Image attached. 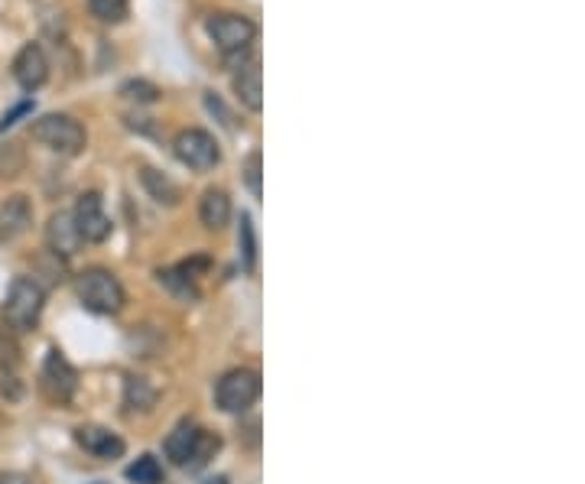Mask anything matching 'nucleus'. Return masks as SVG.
Wrapping results in <instances>:
<instances>
[{"instance_id": "f257e3e1", "label": "nucleus", "mask_w": 585, "mask_h": 484, "mask_svg": "<svg viewBox=\"0 0 585 484\" xmlns=\"http://www.w3.org/2000/svg\"><path fill=\"white\" fill-rule=\"evenodd\" d=\"M75 293H78V303H82L88 312H98V316H111V312L124 306L121 280L104 267H91L85 273H78Z\"/></svg>"}, {"instance_id": "f03ea898", "label": "nucleus", "mask_w": 585, "mask_h": 484, "mask_svg": "<svg viewBox=\"0 0 585 484\" xmlns=\"http://www.w3.org/2000/svg\"><path fill=\"white\" fill-rule=\"evenodd\" d=\"M30 134H33L36 143H43V147H49L52 153H62V156L82 153L85 143H88L85 127L78 124L75 117H69V114H46V117H39Z\"/></svg>"}, {"instance_id": "7ed1b4c3", "label": "nucleus", "mask_w": 585, "mask_h": 484, "mask_svg": "<svg viewBox=\"0 0 585 484\" xmlns=\"http://www.w3.org/2000/svg\"><path fill=\"white\" fill-rule=\"evenodd\" d=\"M43 299H46V293H43V286H39L36 280L17 277V280H13V286H10V293H7V306H4L7 322L17 332L36 329L39 316H43Z\"/></svg>"}, {"instance_id": "20e7f679", "label": "nucleus", "mask_w": 585, "mask_h": 484, "mask_svg": "<svg viewBox=\"0 0 585 484\" xmlns=\"http://www.w3.org/2000/svg\"><path fill=\"white\" fill-rule=\"evenodd\" d=\"M260 397V374L251 368L228 371L215 387V400L225 413H244L247 407H254Z\"/></svg>"}, {"instance_id": "39448f33", "label": "nucleus", "mask_w": 585, "mask_h": 484, "mask_svg": "<svg viewBox=\"0 0 585 484\" xmlns=\"http://www.w3.org/2000/svg\"><path fill=\"white\" fill-rule=\"evenodd\" d=\"M208 36L215 39V46L225 52V56H234V52H244L254 43L257 26L254 20L241 17V13H212L208 17Z\"/></svg>"}, {"instance_id": "423d86ee", "label": "nucleus", "mask_w": 585, "mask_h": 484, "mask_svg": "<svg viewBox=\"0 0 585 484\" xmlns=\"http://www.w3.org/2000/svg\"><path fill=\"white\" fill-rule=\"evenodd\" d=\"M173 150L179 156V163H186L189 169H199V173L218 166V160H221V150H218L215 137L208 134V130H199V127H189V130H182V134H176Z\"/></svg>"}, {"instance_id": "0eeeda50", "label": "nucleus", "mask_w": 585, "mask_h": 484, "mask_svg": "<svg viewBox=\"0 0 585 484\" xmlns=\"http://www.w3.org/2000/svg\"><path fill=\"white\" fill-rule=\"evenodd\" d=\"M72 221L78 234H82V241H91V244H101L111 238V218L104 215V202L98 192H85L78 195L75 202V212H72Z\"/></svg>"}, {"instance_id": "6e6552de", "label": "nucleus", "mask_w": 585, "mask_h": 484, "mask_svg": "<svg viewBox=\"0 0 585 484\" xmlns=\"http://www.w3.org/2000/svg\"><path fill=\"white\" fill-rule=\"evenodd\" d=\"M43 390L56 400V403H69L78 390V374L69 361L62 358V351L52 348L43 364Z\"/></svg>"}, {"instance_id": "1a4fd4ad", "label": "nucleus", "mask_w": 585, "mask_h": 484, "mask_svg": "<svg viewBox=\"0 0 585 484\" xmlns=\"http://www.w3.org/2000/svg\"><path fill=\"white\" fill-rule=\"evenodd\" d=\"M13 78H17V85H20V88L36 91V88L49 78L46 52L39 49L36 43H26V46L17 52V59H13Z\"/></svg>"}, {"instance_id": "9d476101", "label": "nucleus", "mask_w": 585, "mask_h": 484, "mask_svg": "<svg viewBox=\"0 0 585 484\" xmlns=\"http://www.w3.org/2000/svg\"><path fill=\"white\" fill-rule=\"evenodd\" d=\"M33 225V205L26 195H10V199L0 205V244L17 241L20 234H26Z\"/></svg>"}, {"instance_id": "9b49d317", "label": "nucleus", "mask_w": 585, "mask_h": 484, "mask_svg": "<svg viewBox=\"0 0 585 484\" xmlns=\"http://www.w3.org/2000/svg\"><path fill=\"white\" fill-rule=\"evenodd\" d=\"M75 442L82 446L85 452H91L95 459H121L124 455V439L111 433V429H104V426H78L75 429Z\"/></svg>"}, {"instance_id": "f8f14e48", "label": "nucleus", "mask_w": 585, "mask_h": 484, "mask_svg": "<svg viewBox=\"0 0 585 484\" xmlns=\"http://www.w3.org/2000/svg\"><path fill=\"white\" fill-rule=\"evenodd\" d=\"M46 244H49V251L52 254H59V257H72L78 254V247H82V234H78L75 228V221L69 212H56L49 218V225H46Z\"/></svg>"}, {"instance_id": "ddd939ff", "label": "nucleus", "mask_w": 585, "mask_h": 484, "mask_svg": "<svg viewBox=\"0 0 585 484\" xmlns=\"http://www.w3.org/2000/svg\"><path fill=\"white\" fill-rule=\"evenodd\" d=\"M205 429H199L192 420H182L176 423L173 433L166 436V459L179 465V468H186L192 462V455H195V446H199V439H202Z\"/></svg>"}, {"instance_id": "4468645a", "label": "nucleus", "mask_w": 585, "mask_h": 484, "mask_svg": "<svg viewBox=\"0 0 585 484\" xmlns=\"http://www.w3.org/2000/svg\"><path fill=\"white\" fill-rule=\"evenodd\" d=\"M199 218L208 231H221L231 221V199L225 189H205L199 199Z\"/></svg>"}, {"instance_id": "2eb2a0df", "label": "nucleus", "mask_w": 585, "mask_h": 484, "mask_svg": "<svg viewBox=\"0 0 585 484\" xmlns=\"http://www.w3.org/2000/svg\"><path fill=\"white\" fill-rule=\"evenodd\" d=\"M234 91L244 108L260 111L264 108V85H260V62H247L244 69L234 75Z\"/></svg>"}, {"instance_id": "dca6fc26", "label": "nucleus", "mask_w": 585, "mask_h": 484, "mask_svg": "<svg viewBox=\"0 0 585 484\" xmlns=\"http://www.w3.org/2000/svg\"><path fill=\"white\" fill-rule=\"evenodd\" d=\"M140 182H143V189H147L160 205H176V202H179V186H176V182L169 179V176L156 173V169L143 166V169H140Z\"/></svg>"}, {"instance_id": "f3484780", "label": "nucleus", "mask_w": 585, "mask_h": 484, "mask_svg": "<svg viewBox=\"0 0 585 484\" xmlns=\"http://www.w3.org/2000/svg\"><path fill=\"white\" fill-rule=\"evenodd\" d=\"M127 481L134 484H163V468L153 455H140L134 465H127Z\"/></svg>"}, {"instance_id": "a211bd4d", "label": "nucleus", "mask_w": 585, "mask_h": 484, "mask_svg": "<svg viewBox=\"0 0 585 484\" xmlns=\"http://www.w3.org/2000/svg\"><path fill=\"white\" fill-rule=\"evenodd\" d=\"M127 407L130 410H150L156 400V390L150 387L147 377H127Z\"/></svg>"}, {"instance_id": "6ab92c4d", "label": "nucleus", "mask_w": 585, "mask_h": 484, "mask_svg": "<svg viewBox=\"0 0 585 484\" xmlns=\"http://www.w3.org/2000/svg\"><path fill=\"white\" fill-rule=\"evenodd\" d=\"M88 10L101 23H121L130 13V0H88Z\"/></svg>"}, {"instance_id": "aec40b11", "label": "nucleus", "mask_w": 585, "mask_h": 484, "mask_svg": "<svg viewBox=\"0 0 585 484\" xmlns=\"http://www.w3.org/2000/svg\"><path fill=\"white\" fill-rule=\"evenodd\" d=\"M160 283H166L169 290L182 299H199V290H195V280L189 277L186 270L176 267V270H160Z\"/></svg>"}, {"instance_id": "412c9836", "label": "nucleus", "mask_w": 585, "mask_h": 484, "mask_svg": "<svg viewBox=\"0 0 585 484\" xmlns=\"http://www.w3.org/2000/svg\"><path fill=\"white\" fill-rule=\"evenodd\" d=\"M241 257H244V270L254 273L257 267V234H254V221L251 215H241Z\"/></svg>"}, {"instance_id": "4be33fe9", "label": "nucleus", "mask_w": 585, "mask_h": 484, "mask_svg": "<svg viewBox=\"0 0 585 484\" xmlns=\"http://www.w3.org/2000/svg\"><path fill=\"white\" fill-rule=\"evenodd\" d=\"M221 449V439L215 436V433H202V439H199V446H195V455H192V462L186 465V468H202V465H208L215 459V452Z\"/></svg>"}, {"instance_id": "5701e85b", "label": "nucleus", "mask_w": 585, "mask_h": 484, "mask_svg": "<svg viewBox=\"0 0 585 484\" xmlns=\"http://www.w3.org/2000/svg\"><path fill=\"white\" fill-rule=\"evenodd\" d=\"M241 173H244V186L251 189L254 199H260V153H251V156H247Z\"/></svg>"}, {"instance_id": "b1692460", "label": "nucleus", "mask_w": 585, "mask_h": 484, "mask_svg": "<svg viewBox=\"0 0 585 484\" xmlns=\"http://www.w3.org/2000/svg\"><path fill=\"white\" fill-rule=\"evenodd\" d=\"M124 95L140 98V101H156V88L147 85V82H127V85H124Z\"/></svg>"}, {"instance_id": "393cba45", "label": "nucleus", "mask_w": 585, "mask_h": 484, "mask_svg": "<svg viewBox=\"0 0 585 484\" xmlns=\"http://www.w3.org/2000/svg\"><path fill=\"white\" fill-rule=\"evenodd\" d=\"M33 111V101H20L17 104V108H13L10 114H4V121H0V130H7V127H13V124H17L20 121V117L23 114H30Z\"/></svg>"}, {"instance_id": "a878e982", "label": "nucleus", "mask_w": 585, "mask_h": 484, "mask_svg": "<svg viewBox=\"0 0 585 484\" xmlns=\"http://www.w3.org/2000/svg\"><path fill=\"white\" fill-rule=\"evenodd\" d=\"M205 104H208V111H212V114H218L221 117V124H225V127H231L234 130V121H231V114H228V108H225V104H221L215 95H205Z\"/></svg>"}, {"instance_id": "bb28decb", "label": "nucleus", "mask_w": 585, "mask_h": 484, "mask_svg": "<svg viewBox=\"0 0 585 484\" xmlns=\"http://www.w3.org/2000/svg\"><path fill=\"white\" fill-rule=\"evenodd\" d=\"M0 484H30L23 475H17V472H7V475H0Z\"/></svg>"}]
</instances>
